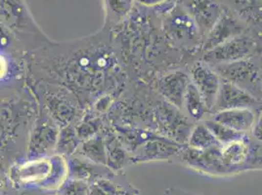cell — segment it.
<instances>
[{
	"mask_svg": "<svg viewBox=\"0 0 262 195\" xmlns=\"http://www.w3.org/2000/svg\"><path fill=\"white\" fill-rule=\"evenodd\" d=\"M233 109H259L260 100L228 80L221 78L219 94L209 114Z\"/></svg>",
	"mask_w": 262,
	"mask_h": 195,
	"instance_id": "obj_4",
	"label": "cell"
},
{
	"mask_svg": "<svg viewBox=\"0 0 262 195\" xmlns=\"http://www.w3.org/2000/svg\"><path fill=\"white\" fill-rule=\"evenodd\" d=\"M5 69H6V64H5L4 60H3V58L0 57V77L4 75Z\"/></svg>",
	"mask_w": 262,
	"mask_h": 195,
	"instance_id": "obj_18",
	"label": "cell"
},
{
	"mask_svg": "<svg viewBox=\"0 0 262 195\" xmlns=\"http://www.w3.org/2000/svg\"><path fill=\"white\" fill-rule=\"evenodd\" d=\"M183 12V11H182ZM165 33L176 45L182 48H202V37L196 23L187 12L175 13L166 22Z\"/></svg>",
	"mask_w": 262,
	"mask_h": 195,
	"instance_id": "obj_5",
	"label": "cell"
},
{
	"mask_svg": "<svg viewBox=\"0 0 262 195\" xmlns=\"http://www.w3.org/2000/svg\"><path fill=\"white\" fill-rule=\"evenodd\" d=\"M245 140L235 141L219 145L220 161L227 165H240L248 159L251 149Z\"/></svg>",
	"mask_w": 262,
	"mask_h": 195,
	"instance_id": "obj_11",
	"label": "cell"
},
{
	"mask_svg": "<svg viewBox=\"0 0 262 195\" xmlns=\"http://www.w3.org/2000/svg\"><path fill=\"white\" fill-rule=\"evenodd\" d=\"M181 110L192 123L201 122L209 115V110L206 106L204 99L192 82L187 88Z\"/></svg>",
	"mask_w": 262,
	"mask_h": 195,
	"instance_id": "obj_10",
	"label": "cell"
},
{
	"mask_svg": "<svg viewBox=\"0 0 262 195\" xmlns=\"http://www.w3.org/2000/svg\"><path fill=\"white\" fill-rule=\"evenodd\" d=\"M106 20L112 23H120L128 15L133 0H104Z\"/></svg>",
	"mask_w": 262,
	"mask_h": 195,
	"instance_id": "obj_15",
	"label": "cell"
},
{
	"mask_svg": "<svg viewBox=\"0 0 262 195\" xmlns=\"http://www.w3.org/2000/svg\"><path fill=\"white\" fill-rule=\"evenodd\" d=\"M190 83V77L186 71L174 69L161 76L157 82V87L160 96L164 98L166 103L181 110Z\"/></svg>",
	"mask_w": 262,
	"mask_h": 195,
	"instance_id": "obj_6",
	"label": "cell"
},
{
	"mask_svg": "<svg viewBox=\"0 0 262 195\" xmlns=\"http://www.w3.org/2000/svg\"><path fill=\"white\" fill-rule=\"evenodd\" d=\"M209 131L212 133L219 144H226L232 141H241L245 140L248 137L247 133H241L237 131L232 130L228 127L220 124L219 122L210 118H206L203 120Z\"/></svg>",
	"mask_w": 262,
	"mask_h": 195,
	"instance_id": "obj_14",
	"label": "cell"
},
{
	"mask_svg": "<svg viewBox=\"0 0 262 195\" xmlns=\"http://www.w3.org/2000/svg\"><path fill=\"white\" fill-rule=\"evenodd\" d=\"M221 78L249 92L261 101V60L260 57L241 60L212 66Z\"/></svg>",
	"mask_w": 262,
	"mask_h": 195,
	"instance_id": "obj_1",
	"label": "cell"
},
{
	"mask_svg": "<svg viewBox=\"0 0 262 195\" xmlns=\"http://www.w3.org/2000/svg\"><path fill=\"white\" fill-rule=\"evenodd\" d=\"M188 75L192 84L196 87L204 99L210 113L219 94L221 83L220 76L211 65L203 60H199L191 64Z\"/></svg>",
	"mask_w": 262,
	"mask_h": 195,
	"instance_id": "obj_3",
	"label": "cell"
},
{
	"mask_svg": "<svg viewBox=\"0 0 262 195\" xmlns=\"http://www.w3.org/2000/svg\"><path fill=\"white\" fill-rule=\"evenodd\" d=\"M186 6L188 14L196 23L202 41H204L222 14L221 8L211 0H189L186 2Z\"/></svg>",
	"mask_w": 262,
	"mask_h": 195,
	"instance_id": "obj_8",
	"label": "cell"
},
{
	"mask_svg": "<svg viewBox=\"0 0 262 195\" xmlns=\"http://www.w3.org/2000/svg\"><path fill=\"white\" fill-rule=\"evenodd\" d=\"M51 171V164L45 160L35 161L21 167L17 172V179L23 184L38 183L47 178Z\"/></svg>",
	"mask_w": 262,
	"mask_h": 195,
	"instance_id": "obj_13",
	"label": "cell"
},
{
	"mask_svg": "<svg viewBox=\"0 0 262 195\" xmlns=\"http://www.w3.org/2000/svg\"><path fill=\"white\" fill-rule=\"evenodd\" d=\"M260 50L259 39L251 33H244L204 53L202 60L213 66L260 57Z\"/></svg>",
	"mask_w": 262,
	"mask_h": 195,
	"instance_id": "obj_2",
	"label": "cell"
},
{
	"mask_svg": "<svg viewBox=\"0 0 262 195\" xmlns=\"http://www.w3.org/2000/svg\"><path fill=\"white\" fill-rule=\"evenodd\" d=\"M139 1L144 5H157L162 3L164 0H139Z\"/></svg>",
	"mask_w": 262,
	"mask_h": 195,
	"instance_id": "obj_17",
	"label": "cell"
},
{
	"mask_svg": "<svg viewBox=\"0 0 262 195\" xmlns=\"http://www.w3.org/2000/svg\"><path fill=\"white\" fill-rule=\"evenodd\" d=\"M187 142L190 149L195 151H207L208 149L219 145V141H216L212 133L203 121L198 122L193 126Z\"/></svg>",
	"mask_w": 262,
	"mask_h": 195,
	"instance_id": "obj_12",
	"label": "cell"
},
{
	"mask_svg": "<svg viewBox=\"0 0 262 195\" xmlns=\"http://www.w3.org/2000/svg\"><path fill=\"white\" fill-rule=\"evenodd\" d=\"M255 110L259 109H227L211 113L208 117L228 127L232 130L248 134V132H251L259 115H261L259 111L256 112Z\"/></svg>",
	"mask_w": 262,
	"mask_h": 195,
	"instance_id": "obj_9",
	"label": "cell"
},
{
	"mask_svg": "<svg viewBox=\"0 0 262 195\" xmlns=\"http://www.w3.org/2000/svg\"><path fill=\"white\" fill-rule=\"evenodd\" d=\"M88 154L96 159V160H101L103 161L102 159L104 158L105 156V151H104V145H103V142L101 139H91L88 141ZM95 160V161H96Z\"/></svg>",
	"mask_w": 262,
	"mask_h": 195,
	"instance_id": "obj_16",
	"label": "cell"
},
{
	"mask_svg": "<svg viewBox=\"0 0 262 195\" xmlns=\"http://www.w3.org/2000/svg\"><path fill=\"white\" fill-rule=\"evenodd\" d=\"M244 33H246V28L240 20H237L227 12H222L217 22L205 37L201 51L204 54L219 44Z\"/></svg>",
	"mask_w": 262,
	"mask_h": 195,
	"instance_id": "obj_7",
	"label": "cell"
}]
</instances>
